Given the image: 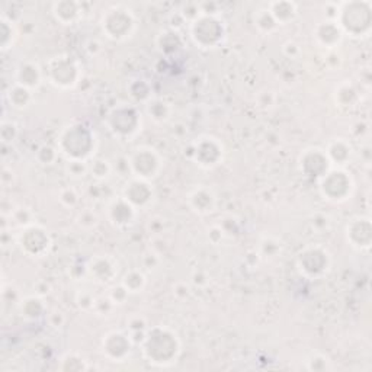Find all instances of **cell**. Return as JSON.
Masks as SVG:
<instances>
[{"label":"cell","mask_w":372,"mask_h":372,"mask_svg":"<svg viewBox=\"0 0 372 372\" xmlns=\"http://www.w3.org/2000/svg\"><path fill=\"white\" fill-rule=\"evenodd\" d=\"M144 360L155 366H170L182 353V342L168 326H150L140 344Z\"/></svg>","instance_id":"6da1fadb"},{"label":"cell","mask_w":372,"mask_h":372,"mask_svg":"<svg viewBox=\"0 0 372 372\" xmlns=\"http://www.w3.org/2000/svg\"><path fill=\"white\" fill-rule=\"evenodd\" d=\"M98 147L96 133L85 124H68L57 139V148L67 160L90 161Z\"/></svg>","instance_id":"7a4b0ae2"},{"label":"cell","mask_w":372,"mask_h":372,"mask_svg":"<svg viewBox=\"0 0 372 372\" xmlns=\"http://www.w3.org/2000/svg\"><path fill=\"white\" fill-rule=\"evenodd\" d=\"M336 22L344 37L361 39L366 38L372 30V5L371 2H340Z\"/></svg>","instance_id":"3957f363"},{"label":"cell","mask_w":372,"mask_h":372,"mask_svg":"<svg viewBox=\"0 0 372 372\" xmlns=\"http://www.w3.org/2000/svg\"><path fill=\"white\" fill-rule=\"evenodd\" d=\"M99 23L102 34L114 43H124L137 31V18L134 12L126 5L109 6L102 13Z\"/></svg>","instance_id":"277c9868"},{"label":"cell","mask_w":372,"mask_h":372,"mask_svg":"<svg viewBox=\"0 0 372 372\" xmlns=\"http://www.w3.org/2000/svg\"><path fill=\"white\" fill-rule=\"evenodd\" d=\"M106 124L109 130L118 139L124 141H131L141 133V112L135 105L121 104L111 109V112L108 114Z\"/></svg>","instance_id":"5b68a950"},{"label":"cell","mask_w":372,"mask_h":372,"mask_svg":"<svg viewBox=\"0 0 372 372\" xmlns=\"http://www.w3.org/2000/svg\"><path fill=\"white\" fill-rule=\"evenodd\" d=\"M189 37L197 47L213 50L223 44L226 38V25L219 17L201 15L189 23Z\"/></svg>","instance_id":"8992f818"},{"label":"cell","mask_w":372,"mask_h":372,"mask_svg":"<svg viewBox=\"0 0 372 372\" xmlns=\"http://www.w3.org/2000/svg\"><path fill=\"white\" fill-rule=\"evenodd\" d=\"M47 79L54 88L70 90L79 85L81 66L70 54H59L47 64Z\"/></svg>","instance_id":"52a82bcc"},{"label":"cell","mask_w":372,"mask_h":372,"mask_svg":"<svg viewBox=\"0 0 372 372\" xmlns=\"http://www.w3.org/2000/svg\"><path fill=\"white\" fill-rule=\"evenodd\" d=\"M297 268L307 280H322L332 269V255L322 244H309L298 253Z\"/></svg>","instance_id":"ba28073f"},{"label":"cell","mask_w":372,"mask_h":372,"mask_svg":"<svg viewBox=\"0 0 372 372\" xmlns=\"http://www.w3.org/2000/svg\"><path fill=\"white\" fill-rule=\"evenodd\" d=\"M128 172L133 177L151 182L163 169V157L159 151L150 146L135 147L127 156Z\"/></svg>","instance_id":"9c48e42d"},{"label":"cell","mask_w":372,"mask_h":372,"mask_svg":"<svg viewBox=\"0 0 372 372\" xmlns=\"http://www.w3.org/2000/svg\"><path fill=\"white\" fill-rule=\"evenodd\" d=\"M319 190L326 201L342 204L352 197L355 181L346 169L332 168L319 179Z\"/></svg>","instance_id":"30bf717a"},{"label":"cell","mask_w":372,"mask_h":372,"mask_svg":"<svg viewBox=\"0 0 372 372\" xmlns=\"http://www.w3.org/2000/svg\"><path fill=\"white\" fill-rule=\"evenodd\" d=\"M18 246L21 247V251L28 256L34 259H41L46 257L52 246V240L48 230L41 226L38 223L21 228L19 234L17 236Z\"/></svg>","instance_id":"8fae6325"},{"label":"cell","mask_w":372,"mask_h":372,"mask_svg":"<svg viewBox=\"0 0 372 372\" xmlns=\"http://www.w3.org/2000/svg\"><path fill=\"white\" fill-rule=\"evenodd\" d=\"M226 156L224 144L213 135H201L192 144V159L199 168L211 170L223 163Z\"/></svg>","instance_id":"7c38bea8"},{"label":"cell","mask_w":372,"mask_h":372,"mask_svg":"<svg viewBox=\"0 0 372 372\" xmlns=\"http://www.w3.org/2000/svg\"><path fill=\"white\" fill-rule=\"evenodd\" d=\"M135 346L127 330H111L102 337V353L111 362H126Z\"/></svg>","instance_id":"4fadbf2b"},{"label":"cell","mask_w":372,"mask_h":372,"mask_svg":"<svg viewBox=\"0 0 372 372\" xmlns=\"http://www.w3.org/2000/svg\"><path fill=\"white\" fill-rule=\"evenodd\" d=\"M119 272L118 260L109 255H95L86 262V275L98 285L112 284Z\"/></svg>","instance_id":"5bb4252c"},{"label":"cell","mask_w":372,"mask_h":372,"mask_svg":"<svg viewBox=\"0 0 372 372\" xmlns=\"http://www.w3.org/2000/svg\"><path fill=\"white\" fill-rule=\"evenodd\" d=\"M348 244L358 252H366L372 244V224L371 218L358 215L349 219V223L344 228Z\"/></svg>","instance_id":"9a60e30c"},{"label":"cell","mask_w":372,"mask_h":372,"mask_svg":"<svg viewBox=\"0 0 372 372\" xmlns=\"http://www.w3.org/2000/svg\"><path fill=\"white\" fill-rule=\"evenodd\" d=\"M298 168L300 172L304 176L319 181L320 177H323L330 169H332V164H330L324 153V148L309 147L300 155Z\"/></svg>","instance_id":"2e32d148"},{"label":"cell","mask_w":372,"mask_h":372,"mask_svg":"<svg viewBox=\"0 0 372 372\" xmlns=\"http://www.w3.org/2000/svg\"><path fill=\"white\" fill-rule=\"evenodd\" d=\"M121 197L128 201L135 210H146L153 204L156 192L151 182L131 176L130 181H127L126 186H124Z\"/></svg>","instance_id":"e0dca14e"},{"label":"cell","mask_w":372,"mask_h":372,"mask_svg":"<svg viewBox=\"0 0 372 372\" xmlns=\"http://www.w3.org/2000/svg\"><path fill=\"white\" fill-rule=\"evenodd\" d=\"M137 215H139V210H135L134 206L122 197L112 199L106 206L108 222L119 230L130 228L131 226H134Z\"/></svg>","instance_id":"ac0fdd59"},{"label":"cell","mask_w":372,"mask_h":372,"mask_svg":"<svg viewBox=\"0 0 372 372\" xmlns=\"http://www.w3.org/2000/svg\"><path fill=\"white\" fill-rule=\"evenodd\" d=\"M186 202L192 213L210 215L217 208V195L208 185H195L188 192Z\"/></svg>","instance_id":"d6986e66"},{"label":"cell","mask_w":372,"mask_h":372,"mask_svg":"<svg viewBox=\"0 0 372 372\" xmlns=\"http://www.w3.org/2000/svg\"><path fill=\"white\" fill-rule=\"evenodd\" d=\"M324 153L330 164H332V168L346 169V166L355 156V150L348 139L336 137V139H332L327 143V146L324 147Z\"/></svg>","instance_id":"ffe728a7"},{"label":"cell","mask_w":372,"mask_h":372,"mask_svg":"<svg viewBox=\"0 0 372 372\" xmlns=\"http://www.w3.org/2000/svg\"><path fill=\"white\" fill-rule=\"evenodd\" d=\"M314 41L317 46H320L322 48H326L327 51L336 50L344 38L342 30L339 28V25L336 21H322L315 25V28L313 31Z\"/></svg>","instance_id":"44dd1931"},{"label":"cell","mask_w":372,"mask_h":372,"mask_svg":"<svg viewBox=\"0 0 372 372\" xmlns=\"http://www.w3.org/2000/svg\"><path fill=\"white\" fill-rule=\"evenodd\" d=\"M51 12L59 23L72 26L84 18V5L73 2V0H60V2H54L51 5Z\"/></svg>","instance_id":"7402d4cb"},{"label":"cell","mask_w":372,"mask_h":372,"mask_svg":"<svg viewBox=\"0 0 372 372\" xmlns=\"http://www.w3.org/2000/svg\"><path fill=\"white\" fill-rule=\"evenodd\" d=\"M43 79H44L43 68H41V66L37 61L25 60L18 64L15 72L17 84L31 90H37L41 86V84H43Z\"/></svg>","instance_id":"603a6c76"},{"label":"cell","mask_w":372,"mask_h":372,"mask_svg":"<svg viewBox=\"0 0 372 372\" xmlns=\"http://www.w3.org/2000/svg\"><path fill=\"white\" fill-rule=\"evenodd\" d=\"M271 15L273 17L275 22L278 26L288 25L297 19L298 17V5L295 2H289V0H282V2H271L266 5Z\"/></svg>","instance_id":"cb8c5ba5"},{"label":"cell","mask_w":372,"mask_h":372,"mask_svg":"<svg viewBox=\"0 0 372 372\" xmlns=\"http://www.w3.org/2000/svg\"><path fill=\"white\" fill-rule=\"evenodd\" d=\"M335 104L340 109H352L361 101V95L358 92L356 86L351 84L349 80H344L335 90Z\"/></svg>","instance_id":"d4e9b609"},{"label":"cell","mask_w":372,"mask_h":372,"mask_svg":"<svg viewBox=\"0 0 372 372\" xmlns=\"http://www.w3.org/2000/svg\"><path fill=\"white\" fill-rule=\"evenodd\" d=\"M146 105V114L155 124H166L172 118V106L161 98L157 96H151V98L144 104Z\"/></svg>","instance_id":"484cf974"},{"label":"cell","mask_w":372,"mask_h":372,"mask_svg":"<svg viewBox=\"0 0 372 372\" xmlns=\"http://www.w3.org/2000/svg\"><path fill=\"white\" fill-rule=\"evenodd\" d=\"M6 96L10 106L18 109V111H23V109L30 108L34 102V90L17 84V81L9 88Z\"/></svg>","instance_id":"4316f807"},{"label":"cell","mask_w":372,"mask_h":372,"mask_svg":"<svg viewBox=\"0 0 372 372\" xmlns=\"http://www.w3.org/2000/svg\"><path fill=\"white\" fill-rule=\"evenodd\" d=\"M21 314L25 317L26 320H39L41 317H44L47 314V306L43 301V297L39 295H30L22 300L21 302Z\"/></svg>","instance_id":"83f0119b"},{"label":"cell","mask_w":372,"mask_h":372,"mask_svg":"<svg viewBox=\"0 0 372 372\" xmlns=\"http://www.w3.org/2000/svg\"><path fill=\"white\" fill-rule=\"evenodd\" d=\"M121 284L130 294H139L144 291L147 285V277L141 269H130L122 275Z\"/></svg>","instance_id":"f1b7e54d"},{"label":"cell","mask_w":372,"mask_h":372,"mask_svg":"<svg viewBox=\"0 0 372 372\" xmlns=\"http://www.w3.org/2000/svg\"><path fill=\"white\" fill-rule=\"evenodd\" d=\"M184 46V39L177 30H166L157 37V47L161 54H172L176 52Z\"/></svg>","instance_id":"f546056e"},{"label":"cell","mask_w":372,"mask_h":372,"mask_svg":"<svg viewBox=\"0 0 372 372\" xmlns=\"http://www.w3.org/2000/svg\"><path fill=\"white\" fill-rule=\"evenodd\" d=\"M148 322L146 317H143L141 314H134L131 315L130 319H127V327L126 330L128 332V335L131 336L134 344H141L147 330H148Z\"/></svg>","instance_id":"4dcf8cb0"},{"label":"cell","mask_w":372,"mask_h":372,"mask_svg":"<svg viewBox=\"0 0 372 372\" xmlns=\"http://www.w3.org/2000/svg\"><path fill=\"white\" fill-rule=\"evenodd\" d=\"M112 164L105 157H93L89 161V175L98 182L108 181L112 175Z\"/></svg>","instance_id":"1f68e13d"},{"label":"cell","mask_w":372,"mask_h":372,"mask_svg":"<svg viewBox=\"0 0 372 372\" xmlns=\"http://www.w3.org/2000/svg\"><path fill=\"white\" fill-rule=\"evenodd\" d=\"M255 26H256L259 32L266 34V35L275 32L280 28L278 23L275 22L273 17L271 15V12L268 10L266 6L256 10V13H255Z\"/></svg>","instance_id":"d6a6232c"},{"label":"cell","mask_w":372,"mask_h":372,"mask_svg":"<svg viewBox=\"0 0 372 372\" xmlns=\"http://www.w3.org/2000/svg\"><path fill=\"white\" fill-rule=\"evenodd\" d=\"M59 369L60 371H88L90 369V366L81 355L76 352H67L66 355L61 356Z\"/></svg>","instance_id":"836d02e7"},{"label":"cell","mask_w":372,"mask_h":372,"mask_svg":"<svg viewBox=\"0 0 372 372\" xmlns=\"http://www.w3.org/2000/svg\"><path fill=\"white\" fill-rule=\"evenodd\" d=\"M0 31H2V51H8L15 44L18 38L17 26L10 19H8L5 15L0 19Z\"/></svg>","instance_id":"e575fe53"},{"label":"cell","mask_w":372,"mask_h":372,"mask_svg":"<svg viewBox=\"0 0 372 372\" xmlns=\"http://www.w3.org/2000/svg\"><path fill=\"white\" fill-rule=\"evenodd\" d=\"M64 172L68 177L73 179V181H80V179L89 175V163L81 160H67Z\"/></svg>","instance_id":"d590c367"},{"label":"cell","mask_w":372,"mask_h":372,"mask_svg":"<svg viewBox=\"0 0 372 372\" xmlns=\"http://www.w3.org/2000/svg\"><path fill=\"white\" fill-rule=\"evenodd\" d=\"M10 218L13 224H17L19 228L30 227L35 224V215L30 208H25V206H19V208H15L10 213Z\"/></svg>","instance_id":"8d00e7d4"},{"label":"cell","mask_w":372,"mask_h":372,"mask_svg":"<svg viewBox=\"0 0 372 372\" xmlns=\"http://www.w3.org/2000/svg\"><path fill=\"white\" fill-rule=\"evenodd\" d=\"M259 249H260L262 256L277 257V255L281 253V251H282V243L277 237L265 236L259 243Z\"/></svg>","instance_id":"74e56055"},{"label":"cell","mask_w":372,"mask_h":372,"mask_svg":"<svg viewBox=\"0 0 372 372\" xmlns=\"http://www.w3.org/2000/svg\"><path fill=\"white\" fill-rule=\"evenodd\" d=\"M306 366L309 371H327L332 369V361H330L326 355L315 352L307 358Z\"/></svg>","instance_id":"f35d334b"},{"label":"cell","mask_w":372,"mask_h":372,"mask_svg":"<svg viewBox=\"0 0 372 372\" xmlns=\"http://www.w3.org/2000/svg\"><path fill=\"white\" fill-rule=\"evenodd\" d=\"M59 201L61 202V205L66 206V208H75V206L80 202V195L75 188L67 186L60 189Z\"/></svg>","instance_id":"ab89813d"},{"label":"cell","mask_w":372,"mask_h":372,"mask_svg":"<svg viewBox=\"0 0 372 372\" xmlns=\"http://www.w3.org/2000/svg\"><path fill=\"white\" fill-rule=\"evenodd\" d=\"M59 155H60L59 148L52 147V146H43V147H39L37 151V159L41 164H47V166H50V164L56 163Z\"/></svg>","instance_id":"60d3db41"},{"label":"cell","mask_w":372,"mask_h":372,"mask_svg":"<svg viewBox=\"0 0 372 372\" xmlns=\"http://www.w3.org/2000/svg\"><path fill=\"white\" fill-rule=\"evenodd\" d=\"M115 309L117 306L114 304L112 300L108 295H102V297H96L92 311H95L98 315H109Z\"/></svg>","instance_id":"b9f144b4"},{"label":"cell","mask_w":372,"mask_h":372,"mask_svg":"<svg viewBox=\"0 0 372 372\" xmlns=\"http://www.w3.org/2000/svg\"><path fill=\"white\" fill-rule=\"evenodd\" d=\"M76 222L81 228L90 230L98 226V215H96L92 210H84L79 213Z\"/></svg>","instance_id":"7bdbcfd3"},{"label":"cell","mask_w":372,"mask_h":372,"mask_svg":"<svg viewBox=\"0 0 372 372\" xmlns=\"http://www.w3.org/2000/svg\"><path fill=\"white\" fill-rule=\"evenodd\" d=\"M131 294L127 291L126 288H124V285L119 282L118 285H114L111 289H109L108 293V297L112 300L114 304L118 307V306H122L124 302L127 301V298L130 297Z\"/></svg>","instance_id":"ee69618b"},{"label":"cell","mask_w":372,"mask_h":372,"mask_svg":"<svg viewBox=\"0 0 372 372\" xmlns=\"http://www.w3.org/2000/svg\"><path fill=\"white\" fill-rule=\"evenodd\" d=\"M95 301H96V297L90 291H88V289H84V291H79L76 294V302L81 310H86V311L93 310Z\"/></svg>","instance_id":"f6af8a7d"},{"label":"cell","mask_w":372,"mask_h":372,"mask_svg":"<svg viewBox=\"0 0 372 372\" xmlns=\"http://www.w3.org/2000/svg\"><path fill=\"white\" fill-rule=\"evenodd\" d=\"M224 237H226V230L222 226H213L208 230V240L215 246L222 243Z\"/></svg>","instance_id":"bcb514c9"},{"label":"cell","mask_w":372,"mask_h":372,"mask_svg":"<svg viewBox=\"0 0 372 372\" xmlns=\"http://www.w3.org/2000/svg\"><path fill=\"white\" fill-rule=\"evenodd\" d=\"M282 51L286 54L288 57L295 59V57H298V54H300V47L294 43V41H288V43H285L282 46Z\"/></svg>","instance_id":"7dc6e473"}]
</instances>
